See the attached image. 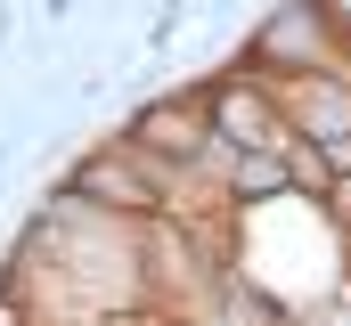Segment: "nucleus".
<instances>
[{
    "label": "nucleus",
    "instance_id": "obj_1",
    "mask_svg": "<svg viewBox=\"0 0 351 326\" xmlns=\"http://www.w3.org/2000/svg\"><path fill=\"white\" fill-rule=\"evenodd\" d=\"M164 179H172V163H147V155H131V147L114 139V147L74 155V171H66L58 188H66V196H82V204H98V212L147 221V212H164Z\"/></svg>",
    "mask_w": 351,
    "mask_h": 326
},
{
    "label": "nucleus",
    "instance_id": "obj_7",
    "mask_svg": "<svg viewBox=\"0 0 351 326\" xmlns=\"http://www.w3.org/2000/svg\"><path fill=\"white\" fill-rule=\"evenodd\" d=\"M319 16L335 25V41H351V0H319Z\"/></svg>",
    "mask_w": 351,
    "mask_h": 326
},
{
    "label": "nucleus",
    "instance_id": "obj_3",
    "mask_svg": "<svg viewBox=\"0 0 351 326\" xmlns=\"http://www.w3.org/2000/svg\"><path fill=\"white\" fill-rule=\"evenodd\" d=\"M343 58V41H335V25L319 16V0H286L278 16H262V33L245 41V74H311V66H335Z\"/></svg>",
    "mask_w": 351,
    "mask_h": 326
},
{
    "label": "nucleus",
    "instance_id": "obj_2",
    "mask_svg": "<svg viewBox=\"0 0 351 326\" xmlns=\"http://www.w3.org/2000/svg\"><path fill=\"white\" fill-rule=\"evenodd\" d=\"M123 147L147 163H172V171H196V155L213 147V114H204V82H180L172 98H147L131 106L123 123Z\"/></svg>",
    "mask_w": 351,
    "mask_h": 326
},
{
    "label": "nucleus",
    "instance_id": "obj_5",
    "mask_svg": "<svg viewBox=\"0 0 351 326\" xmlns=\"http://www.w3.org/2000/svg\"><path fill=\"white\" fill-rule=\"evenodd\" d=\"M204 114H213V139H229V147H294V131H286V114H278L269 74L254 82L245 66H237V74L204 82Z\"/></svg>",
    "mask_w": 351,
    "mask_h": 326
},
{
    "label": "nucleus",
    "instance_id": "obj_9",
    "mask_svg": "<svg viewBox=\"0 0 351 326\" xmlns=\"http://www.w3.org/2000/svg\"><path fill=\"white\" fill-rule=\"evenodd\" d=\"M8 33H16V16H8V0H0V49H8Z\"/></svg>",
    "mask_w": 351,
    "mask_h": 326
},
{
    "label": "nucleus",
    "instance_id": "obj_6",
    "mask_svg": "<svg viewBox=\"0 0 351 326\" xmlns=\"http://www.w3.org/2000/svg\"><path fill=\"white\" fill-rule=\"evenodd\" d=\"M0 326H41V318H33V302H25L16 286H0Z\"/></svg>",
    "mask_w": 351,
    "mask_h": 326
},
{
    "label": "nucleus",
    "instance_id": "obj_4",
    "mask_svg": "<svg viewBox=\"0 0 351 326\" xmlns=\"http://www.w3.org/2000/svg\"><path fill=\"white\" fill-rule=\"evenodd\" d=\"M278 90V114H286V131L302 139V147H343L351 139V74H335V66H311V74H278L269 82Z\"/></svg>",
    "mask_w": 351,
    "mask_h": 326
},
{
    "label": "nucleus",
    "instance_id": "obj_8",
    "mask_svg": "<svg viewBox=\"0 0 351 326\" xmlns=\"http://www.w3.org/2000/svg\"><path fill=\"white\" fill-rule=\"evenodd\" d=\"M66 8H74V0H41V16H49V25H66Z\"/></svg>",
    "mask_w": 351,
    "mask_h": 326
}]
</instances>
